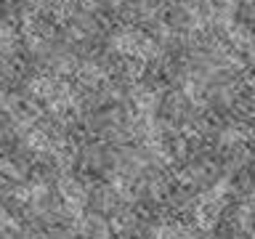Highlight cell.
I'll return each instance as SVG.
<instances>
[{
	"label": "cell",
	"instance_id": "obj_1",
	"mask_svg": "<svg viewBox=\"0 0 255 239\" xmlns=\"http://www.w3.org/2000/svg\"><path fill=\"white\" fill-rule=\"evenodd\" d=\"M61 199H64V207L69 213H80V207L85 205V191L83 186H77L75 181H61Z\"/></svg>",
	"mask_w": 255,
	"mask_h": 239
},
{
	"label": "cell",
	"instance_id": "obj_2",
	"mask_svg": "<svg viewBox=\"0 0 255 239\" xmlns=\"http://www.w3.org/2000/svg\"><path fill=\"white\" fill-rule=\"evenodd\" d=\"M24 173H27V167H24V162H19V159H0V175L13 183H21Z\"/></svg>",
	"mask_w": 255,
	"mask_h": 239
},
{
	"label": "cell",
	"instance_id": "obj_3",
	"mask_svg": "<svg viewBox=\"0 0 255 239\" xmlns=\"http://www.w3.org/2000/svg\"><path fill=\"white\" fill-rule=\"evenodd\" d=\"M13 45H16L13 29L8 27L5 21H0V59H8V56L13 53Z\"/></svg>",
	"mask_w": 255,
	"mask_h": 239
}]
</instances>
